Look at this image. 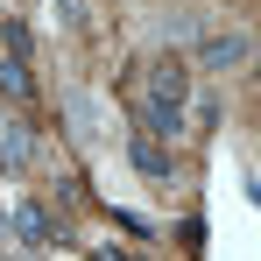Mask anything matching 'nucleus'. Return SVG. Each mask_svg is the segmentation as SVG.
I'll return each instance as SVG.
<instances>
[{"mask_svg":"<svg viewBox=\"0 0 261 261\" xmlns=\"http://www.w3.org/2000/svg\"><path fill=\"white\" fill-rule=\"evenodd\" d=\"M184 106H191V64L163 57L141 78V127L148 134H184Z\"/></svg>","mask_w":261,"mask_h":261,"instance_id":"nucleus-1","label":"nucleus"},{"mask_svg":"<svg viewBox=\"0 0 261 261\" xmlns=\"http://www.w3.org/2000/svg\"><path fill=\"white\" fill-rule=\"evenodd\" d=\"M14 233H21V247H57V240H71L64 212L43 205V198H21V205H14Z\"/></svg>","mask_w":261,"mask_h":261,"instance_id":"nucleus-2","label":"nucleus"},{"mask_svg":"<svg viewBox=\"0 0 261 261\" xmlns=\"http://www.w3.org/2000/svg\"><path fill=\"white\" fill-rule=\"evenodd\" d=\"M198 64H205V71H233V64H247V36H240V29H212V36H198Z\"/></svg>","mask_w":261,"mask_h":261,"instance_id":"nucleus-3","label":"nucleus"},{"mask_svg":"<svg viewBox=\"0 0 261 261\" xmlns=\"http://www.w3.org/2000/svg\"><path fill=\"white\" fill-rule=\"evenodd\" d=\"M127 155H134V170H141V176H170V170H176V155L163 148V134H148V127L127 141Z\"/></svg>","mask_w":261,"mask_h":261,"instance_id":"nucleus-4","label":"nucleus"},{"mask_svg":"<svg viewBox=\"0 0 261 261\" xmlns=\"http://www.w3.org/2000/svg\"><path fill=\"white\" fill-rule=\"evenodd\" d=\"M36 163V134L21 120H0V170H29Z\"/></svg>","mask_w":261,"mask_h":261,"instance_id":"nucleus-5","label":"nucleus"},{"mask_svg":"<svg viewBox=\"0 0 261 261\" xmlns=\"http://www.w3.org/2000/svg\"><path fill=\"white\" fill-rule=\"evenodd\" d=\"M0 99H14V106H29V99H36V78H29V64H21V57H0Z\"/></svg>","mask_w":261,"mask_h":261,"instance_id":"nucleus-6","label":"nucleus"},{"mask_svg":"<svg viewBox=\"0 0 261 261\" xmlns=\"http://www.w3.org/2000/svg\"><path fill=\"white\" fill-rule=\"evenodd\" d=\"M0 43H7V57L29 64V29H21V21H0Z\"/></svg>","mask_w":261,"mask_h":261,"instance_id":"nucleus-7","label":"nucleus"},{"mask_svg":"<svg viewBox=\"0 0 261 261\" xmlns=\"http://www.w3.org/2000/svg\"><path fill=\"white\" fill-rule=\"evenodd\" d=\"M57 14H64L71 29H92V0H57Z\"/></svg>","mask_w":261,"mask_h":261,"instance_id":"nucleus-8","label":"nucleus"},{"mask_svg":"<svg viewBox=\"0 0 261 261\" xmlns=\"http://www.w3.org/2000/svg\"><path fill=\"white\" fill-rule=\"evenodd\" d=\"M92 261H134V254H127V247H99Z\"/></svg>","mask_w":261,"mask_h":261,"instance_id":"nucleus-9","label":"nucleus"},{"mask_svg":"<svg viewBox=\"0 0 261 261\" xmlns=\"http://www.w3.org/2000/svg\"><path fill=\"white\" fill-rule=\"evenodd\" d=\"M254 92H261V64H254Z\"/></svg>","mask_w":261,"mask_h":261,"instance_id":"nucleus-10","label":"nucleus"}]
</instances>
